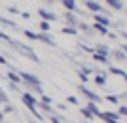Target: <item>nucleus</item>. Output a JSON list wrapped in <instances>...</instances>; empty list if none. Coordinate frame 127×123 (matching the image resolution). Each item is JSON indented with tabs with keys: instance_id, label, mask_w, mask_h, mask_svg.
Instances as JSON below:
<instances>
[{
	"instance_id": "f257e3e1",
	"label": "nucleus",
	"mask_w": 127,
	"mask_h": 123,
	"mask_svg": "<svg viewBox=\"0 0 127 123\" xmlns=\"http://www.w3.org/2000/svg\"><path fill=\"white\" fill-rule=\"evenodd\" d=\"M8 44H10V48H12L14 52H18V54L26 56L28 60H32V62H36V63H42V62H40V58L36 56V52H34L32 48H28L26 44H22V42H16V40H10Z\"/></svg>"
},
{
	"instance_id": "f03ea898",
	"label": "nucleus",
	"mask_w": 127,
	"mask_h": 123,
	"mask_svg": "<svg viewBox=\"0 0 127 123\" xmlns=\"http://www.w3.org/2000/svg\"><path fill=\"white\" fill-rule=\"evenodd\" d=\"M85 8L95 16V14H107V10L97 2V0H85ZM107 16H111V14H107Z\"/></svg>"
},
{
	"instance_id": "7ed1b4c3",
	"label": "nucleus",
	"mask_w": 127,
	"mask_h": 123,
	"mask_svg": "<svg viewBox=\"0 0 127 123\" xmlns=\"http://www.w3.org/2000/svg\"><path fill=\"white\" fill-rule=\"evenodd\" d=\"M20 97H22V101L26 103V107H28L30 111H34V109H36V107L40 105V101H38V99H36V97H34L32 93H28V91H24V93H22Z\"/></svg>"
},
{
	"instance_id": "20e7f679",
	"label": "nucleus",
	"mask_w": 127,
	"mask_h": 123,
	"mask_svg": "<svg viewBox=\"0 0 127 123\" xmlns=\"http://www.w3.org/2000/svg\"><path fill=\"white\" fill-rule=\"evenodd\" d=\"M20 75H22V79H24L26 85H42V79L38 75L30 73V71H20Z\"/></svg>"
},
{
	"instance_id": "39448f33",
	"label": "nucleus",
	"mask_w": 127,
	"mask_h": 123,
	"mask_svg": "<svg viewBox=\"0 0 127 123\" xmlns=\"http://www.w3.org/2000/svg\"><path fill=\"white\" fill-rule=\"evenodd\" d=\"M79 93H83V95H85V97H87V99H89L91 103H99V101H101V97H99V95H97L95 91L87 89L85 85H79Z\"/></svg>"
},
{
	"instance_id": "423d86ee",
	"label": "nucleus",
	"mask_w": 127,
	"mask_h": 123,
	"mask_svg": "<svg viewBox=\"0 0 127 123\" xmlns=\"http://www.w3.org/2000/svg\"><path fill=\"white\" fill-rule=\"evenodd\" d=\"M38 14L42 16V20H44V22H56V20H58V14H54V12L46 10V8H40V10H38Z\"/></svg>"
},
{
	"instance_id": "0eeeda50",
	"label": "nucleus",
	"mask_w": 127,
	"mask_h": 123,
	"mask_svg": "<svg viewBox=\"0 0 127 123\" xmlns=\"http://www.w3.org/2000/svg\"><path fill=\"white\" fill-rule=\"evenodd\" d=\"M64 18H65V26H71V28H79V18H75L71 12H65V14H64Z\"/></svg>"
},
{
	"instance_id": "6e6552de",
	"label": "nucleus",
	"mask_w": 127,
	"mask_h": 123,
	"mask_svg": "<svg viewBox=\"0 0 127 123\" xmlns=\"http://www.w3.org/2000/svg\"><path fill=\"white\" fill-rule=\"evenodd\" d=\"M99 117H101L105 123H111V121H119V117H121V115H119L117 111H115V113H111V111H101V115H99Z\"/></svg>"
},
{
	"instance_id": "1a4fd4ad",
	"label": "nucleus",
	"mask_w": 127,
	"mask_h": 123,
	"mask_svg": "<svg viewBox=\"0 0 127 123\" xmlns=\"http://www.w3.org/2000/svg\"><path fill=\"white\" fill-rule=\"evenodd\" d=\"M6 77L10 79V83H16V85H18V83H24V79H22V75H20V73H16L14 69H10V71L6 73Z\"/></svg>"
},
{
	"instance_id": "9d476101",
	"label": "nucleus",
	"mask_w": 127,
	"mask_h": 123,
	"mask_svg": "<svg viewBox=\"0 0 127 123\" xmlns=\"http://www.w3.org/2000/svg\"><path fill=\"white\" fill-rule=\"evenodd\" d=\"M93 18H95V24H103V26H107V28H109V26H113L109 16H103V14H95Z\"/></svg>"
},
{
	"instance_id": "9b49d317",
	"label": "nucleus",
	"mask_w": 127,
	"mask_h": 123,
	"mask_svg": "<svg viewBox=\"0 0 127 123\" xmlns=\"http://www.w3.org/2000/svg\"><path fill=\"white\" fill-rule=\"evenodd\" d=\"M60 4L67 10V12H73V10H77V2L75 0H60Z\"/></svg>"
},
{
	"instance_id": "f8f14e48",
	"label": "nucleus",
	"mask_w": 127,
	"mask_h": 123,
	"mask_svg": "<svg viewBox=\"0 0 127 123\" xmlns=\"http://www.w3.org/2000/svg\"><path fill=\"white\" fill-rule=\"evenodd\" d=\"M111 58H115L117 62H127V54L123 50H111Z\"/></svg>"
},
{
	"instance_id": "ddd939ff",
	"label": "nucleus",
	"mask_w": 127,
	"mask_h": 123,
	"mask_svg": "<svg viewBox=\"0 0 127 123\" xmlns=\"http://www.w3.org/2000/svg\"><path fill=\"white\" fill-rule=\"evenodd\" d=\"M93 30H95L97 34H101V36H111V32H109L107 26H103V24H93Z\"/></svg>"
},
{
	"instance_id": "4468645a",
	"label": "nucleus",
	"mask_w": 127,
	"mask_h": 123,
	"mask_svg": "<svg viewBox=\"0 0 127 123\" xmlns=\"http://www.w3.org/2000/svg\"><path fill=\"white\" fill-rule=\"evenodd\" d=\"M95 52L97 54H103V56H111V50L105 44H95Z\"/></svg>"
},
{
	"instance_id": "2eb2a0df",
	"label": "nucleus",
	"mask_w": 127,
	"mask_h": 123,
	"mask_svg": "<svg viewBox=\"0 0 127 123\" xmlns=\"http://www.w3.org/2000/svg\"><path fill=\"white\" fill-rule=\"evenodd\" d=\"M85 107L89 109V113H91L93 117H99V115H101V111H99V107H97V103H91V101H89V103H87Z\"/></svg>"
},
{
	"instance_id": "dca6fc26",
	"label": "nucleus",
	"mask_w": 127,
	"mask_h": 123,
	"mask_svg": "<svg viewBox=\"0 0 127 123\" xmlns=\"http://www.w3.org/2000/svg\"><path fill=\"white\" fill-rule=\"evenodd\" d=\"M40 42H44V44H48V46L56 48V40H54V38H50L48 34H40Z\"/></svg>"
},
{
	"instance_id": "f3484780",
	"label": "nucleus",
	"mask_w": 127,
	"mask_h": 123,
	"mask_svg": "<svg viewBox=\"0 0 127 123\" xmlns=\"http://www.w3.org/2000/svg\"><path fill=\"white\" fill-rule=\"evenodd\" d=\"M105 2H107V6L113 8V10H123V2H121V0H105Z\"/></svg>"
},
{
	"instance_id": "a211bd4d",
	"label": "nucleus",
	"mask_w": 127,
	"mask_h": 123,
	"mask_svg": "<svg viewBox=\"0 0 127 123\" xmlns=\"http://www.w3.org/2000/svg\"><path fill=\"white\" fill-rule=\"evenodd\" d=\"M91 30H93V28H89L85 22H79V32H83L85 36H93V32H91Z\"/></svg>"
},
{
	"instance_id": "6ab92c4d",
	"label": "nucleus",
	"mask_w": 127,
	"mask_h": 123,
	"mask_svg": "<svg viewBox=\"0 0 127 123\" xmlns=\"http://www.w3.org/2000/svg\"><path fill=\"white\" fill-rule=\"evenodd\" d=\"M62 34H67V36H77V28H71V26H64L62 28Z\"/></svg>"
},
{
	"instance_id": "aec40b11",
	"label": "nucleus",
	"mask_w": 127,
	"mask_h": 123,
	"mask_svg": "<svg viewBox=\"0 0 127 123\" xmlns=\"http://www.w3.org/2000/svg\"><path fill=\"white\" fill-rule=\"evenodd\" d=\"M109 73H113V75H121L123 79H127V71H123V69H119V67H111V65H109Z\"/></svg>"
},
{
	"instance_id": "412c9836",
	"label": "nucleus",
	"mask_w": 127,
	"mask_h": 123,
	"mask_svg": "<svg viewBox=\"0 0 127 123\" xmlns=\"http://www.w3.org/2000/svg\"><path fill=\"white\" fill-rule=\"evenodd\" d=\"M24 36L30 38V40H40V34H36V32H32V30H24Z\"/></svg>"
},
{
	"instance_id": "4be33fe9",
	"label": "nucleus",
	"mask_w": 127,
	"mask_h": 123,
	"mask_svg": "<svg viewBox=\"0 0 127 123\" xmlns=\"http://www.w3.org/2000/svg\"><path fill=\"white\" fill-rule=\"evenodd\" d=\"M93 60H95V62H101V63H107V56L97 54V52H93Z\"/></svg>"
},
{
	"instance_id": "5701e85b",
	"label": "nucleus",
	"mask_w": 127,
	"mask_h": 123,
	"mask_svg": "<svg viewBox=\"0 0 127 123\" xmlns=\"http://www.w3.org/2000/svg\"><path fill=\"white\" fill-rule=\"evenodd\" d=\"M40 30H42V34H48V32H50V22H44V20H42V22H40Z\"/></svg>"
},
{
	"instance_id": "b1692460",
	"label": "nucleus",
	"mask_w": 127,
	"mask_h": 123,
	"mask_svg": "<svg viewBox=\"0 0 127 123\" xmlns=\"http://www.w3.org/2000/svg\"><path fill=\"white\" fill-rule=\"evenodd\" d=\"M103 99L109 101V103H119V95H111V93H109V95H105Z\"/></svg>"
},
{
	"instance_id": "393cba45",
	"label": "nucleus",
	"mask_w": 127,
	"mask_h": 123,
	"mask_svg": "<svg viewBox=\"0 0 127 123\" xmlns=\"http://www.w3.org/2000/svg\"><path fill=\"white\" fill-rule=\"evenodd\" d=\"M0 103H4V105H8V95L4 93V89L0 87Z\"/></svg>"
},
{
	"instance_id": "a878e982",
	"label": "nucleus",
	"mask_w": 127,
	"mask_h": 123,
	"mask_svg": "<svg viewBox=\"0 0 127 123\" xmlns=\"http://www.w3.org/2000/svg\"><path fill=\"white\" fill-rule=\"evenodd\" d=\"M79 79H81V85H85V83L89 81V75H87V73H83V71H79Z\"/></svg>"
},
{
	"instance_id": "bb28decb",
	"label": "nucleus",
	"mask_w": 127,
	"mask_h": 123,
	"mask_svg": "<svg viewBox=\"0 0 127 123\" xmlns=\"http://www.w3.org/2000/svg\"><path fill=\"white\" fill-rule=\"evenodd\" d=\"M93 79H95V83H97V85H105V75H95Z\"/></svg>"
},
{
	"instance_id": "cd10ccee",
	"label": "nucleus",
	"mask_w": 127,
	"mask_h": 123,
	"mask_svg": "<svg viewBox=\"0 0 127 123\" xmlns=\"http://www.w3.org/2000/svg\"><path fill=\"white\" fill-rule=\"evenodd\" d=\"M0 24H4V26H10V28H14V26H16L12 20H6V18H2V16H0Z\"/></svg>"
},
{
	"instance_id": "c85d7f7f",
	"label": "nucleus",
	"mask_w": 127,
	"mask_h": 123,
	"mask_svg": "<svg viewBox=\"0 0 127 123\" xmlns=\"http://www.w3.org/2000/svg\"><path fill=\"white\" fill-rule=\"evenodd\" d=\"M79 111H81V115H83L85 119H91V117H93V115L89 113V109H87V107H83V109H79Z\"/></svg>"
},
{
	"instance_id": "c756f323",
	"label": "nucleus",
	"mask_w": 127,
	"mask_h": 123,
	"mask_svg": "<svg viewBox=\"0 0 127 123\" xmlns=\"http://www.w3.org/2000/svg\"><path fill=\"white\" fill-rule=\"evenodd\" d=\"M117 113H119V115H123V117H127V105H121Z\"/></svg>"
},
{
	"instance_id": "7c9ffc66",
	"label": "nucleus",
	"mask_w": 127,
	"mask_h": 123,
	"mask_svg": "<svg viewBox=\"0 0 127 123\" xmlns=\"http://www.w3.org/2000/svg\"><path fill=\"white\" fill-rule=\"evenodd\" d=\"M8 12H10V14H22V12H20L16 6H8Z\"/></svg>"
},
{
	"instance_id": "2f4dec72",
	"label": "nucleus",
	"mask_w": 127,
	"mask_h": 123,
	"mask_svg": "<svg viewBox=\"0 0 127 123\" xmlns=\"http://www.w3.org/2000/svg\"><path fill=\"white\" fill-rule=\"evenodd\" d=\"M14 111H16V107H12L10 103H8L6 107H4V113H14Z\"/></svg>"
},
{
	"instance_id": "473e14b6",
	"label": "nucleus",
	"mask_w": 127,
	"mask_h": 123,
	"mask_svg": "<svg viewBox=\"0 0 127 123\" xmlns=\"http://www.w3.org/2000/svg\"><path fill=\"white\" fill-rule=\"evenodd\" d=\"M42 103H48V105H50V103H52V99H50V97L44 93V95H42Z\"/></svg>"
},
{
	"instance_id": "72a5a7b5",
	"label": "nucleus",
	"mask_w": 127,
	"mask_h": 123,
	"mask_svg": "<svg viewBox=\"0 0 127 123\" xmlns=\"http://www.w3.org/2000/svg\"><path fill=\"white\" fill-rule=\"evenodd\" d=\"M20 16H22V18H24V20H30V18H32V14H30V12H22V14H20Z\"/></svg>"
},
{
	"instance_id": "f704fd0d",
	"label": "nucleus",
	"mask_w": 127,
	"mask_h": 123,
	"mask_svg": "<svg viewBox=\"0 0 127 123\" xmlns=\"http://www.w3.org/2000/svg\"><path fill=\"white\" fill-rule=\"evenodd\" d=\"M0 40H4V42H10V40H12V38H8V36H6V34H4V32H0Z\"/></svg>"
},
{
	"instance_id": "c9c22d12",
	"label": "nucleus",
	"mask_w": 127,
	"mask_h": 123,
	"mask_svg": "<svg viewBox=\"0 0 127 123\" xmlns=\"http://www.w3.org/2000/svg\"><path fill=\"white\" fill-rule=\"evenodd\" d=\"M52 123H62V119H60V117H56V115H52Z\"/></svg>"
},
{
	"instance_id": "e433bc0d",
	"label": "nucleus",
	"mask_w": 127,
	"mask_h": 123,
	"mask_svg": "<svg viewBox=\"0 0 127 123\" xmlns=\"http://www.w3.org/2000/svg\"><path fill=\"white\" fill-rule=\"evenodd\" d=\"M67 101H69V103H77V99H75L73 95H69V97H67Z\"/></svg>"
},
{
	"instance_id": "4c0bfd02",
	"label": "nucleus",
	"mask_w": 127,
	"mask_h": 123,
	"mask_svg": "<svg viewBox=\"0 0 127 123\" xmlns=\"http://www.w3.org/2000/svg\"><path fill=\"white\" fill-rule=\"evenodd\" d=\"M0 63H6V58L4 56H0Z\"/></svg>"
},
{
	"instance_id": "58836bf2",
	"label": "nucleus",
	"mask_w": 127,
	"mask_h": 123,
	"mask_svg": "<svg viewBox=\"0 0 127 123\" xmlns=\"http://www.w3.org/2000/svg\"><path fill=\"white\" fill-rule=\"evenodd\" d=\"M121 50H123V52L127 54V44H123V46H121Z\"/></svg>"
},
{
	"instance_id": "ea45409f",
	"label": "nucleus",
	"mask_w": 127,
	"mask_h": 123,
	"mask_svg": "<svg viewBox=\"0 0 127 123\" xmlns=\"http://www.w3.org/2000/svg\"><path fill=\"white\" fill-rule=\"evenodd\" d=\"M48 4H54V2H60V0H46Z\"/></svg>"
},
{
	"instance_id": "a19ab883",
	"label": "nucleus",
	"mask_w": 127,
	"mask_h": 123,
	"mask_svg": "<svg viewBox=\"0 0 127 123\" xmlns=\"http://www.w3.org/2000/svg\"><path fill=\"white\" fill-rule=\"evenodd\" d=\"M2 119H4V111H0V123H2Z\"/></svg>"
},
{
	"instance_id": "79ce46f5",
	"label": "nucleus",
	"mask_w": 127,
	"mask_h": 123,
	"mask_svg": "<svg viewBox=\"0 0 127 123\" xmlns=\"http://www.w3.org/2000/svg\"><path fill=\"white\" fill-rule=\"evenodd\" d=\"M30 123H38V121H30Z\"/></svg>"
},
{
	"instance_id": "37998d69",
	"label": "nucleus",
	"mask_w": 127,
	"mask_h": 123,
	"mask_svg": "<svg viewBox=\"0 0 127 123\" xmlns=\"http://www.w3.org/2000/svg\"><path fill=\"white\" fill-rule=\"evenodd\" d=\"M125 14H127V10H125Z\"/></svg>"
}]
</instances>
